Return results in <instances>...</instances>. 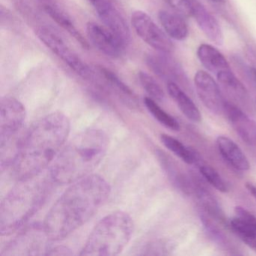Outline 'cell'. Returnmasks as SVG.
I'll list each match as a JSON object with an SVG mask.
<instances>
[{
  "label": "cell",
  "instance_id": "6da1fadb",
  "mask_svg": "<svg viewBox=\"0 0 256 256\" xmlns=\"http://www.w3.org/2000/svg\"><path fill=\"white\" fill-rule=\"evenodd\" d=\"M108 182L90 174L73 182L48 212L43 227L49 239L66 238L92 218L110 196Z\"/></svg>",
  "mask_w": 256,
  "mask_h": 256
},
{
  "label": "cell",
  "instance_id": "7a4b0ae2",
  "mask_svg": "<svg viewBox=\"0 0 256 256\" xmlns=\"http://www.w3.org/2000/svg\"><path fill=\"white\" fill-rule=\"evenodd\" d=\"M70 121L60 112L46 115L22 137L13 161L18 180L34 178L53 162L64 148L70 133Z\"/></svg>",
  "mask_w": 256,
  "mask_h": 256
},
{
  "label": "cell",
  "instance_id": "3957f363",
  "mask_svg": "<svg viewBox=\"0 0 256 256\" xmlns=\"http://www.w3.org/2000/svg\"><path fill=\"white\" fill-rule=\"evenodd\" d=\"M109 139L101 130H84L64 146L49 172L54 184H72L89 176L100 164L108 149Z\"/></svg>",
  "mask_w": 256,
  "mask_h": 256
},
{
  "label": "cell",
  "instance_id": "277c9868",
  "mask_svg": "<svg viewBox=\"0 0 256 256\" xmlns=\"http://www.w3.org/2000/svg\"><path fill=\"white\" fill-rule=\"evenodd\" d=\"M19 180L0 206V233L8 236L25 226L41 209L54 184L48 174Z\"/></svg>",
  "mask_w": 256,
  "mask_h": 256
},
{
  "label": "cell",
  "instance_id": "5b68a950",
  "mask_svg": "<svg viewBox=\"0 0 256 256\" xmlns=\"http://www.w3.org/2000/svg\"><path fill=\"white\" fill-rule=\"evenodd\" d=\"M133 230L134 223L127 212L116 211L108 214L96 224L80 256H118L130 242Z\"/></svg>",
  "mask_w": 256,
  "mask_h": 256
},
{
  "label": "cell",
  "instance_id": "8992f818",
  "mask_svg": "<svg viewBox=\"0 0 256 256\" xmlns=\"http://www.w3.org/2000/svg\"><path fill=\"white\" fill-rule=\"evenodd\" d=\"M26 119V109L24 104L14 97H2L0 101V150L1 169L4 170L12 164L22 138L18 140V134L24 126Z\"/></svg>",
  "mask_w": 256,
  "mask_h": 256
},
{
  "label": "cell",
  "instance_id": "52a82bcc",
  "mask_svg": "<svg viewBox=\"0 0 256 256\" xmlns=\"http://www.w3.org/2000/svg\"><path fill=\"white\" fill-rule=\"evenodd\" d=\"M37 38L60 59L62 60L71 70L84 79L92 77V71L86 62L72 50L68 44L52 28L47 26H40L36 28Z\"/></svg>",
  "mask_w": 256,
  "mask_h": 256
},
{
  "label": "cell",
  "instance_id": "ba28073f",
  "mask_svg": "<svg viewBox=\"0 0 256 256\" xmlns=\"http://www.w3.org/2000/svg\"><path fill=\"white\" fill-rule=\"evenodd\" d=\"M50 241L42 224H32L6 246L0 256H46Z\"/></svg>",
  "mask_w": 256,
  "mask_h": 256
},
{
  "label": "cell",
  "instance_id": "9c48e42d",
  "mask_svg": "<svg viewBox=\"0 0 256 256\" xmlns=\"http://www.w3.org/2000/svg\"><path fill=\"white\" fill-rule=\"evenodd\" d=\"M132 25L137 35L148 46L162 54L172 53L174 44L170 37L144 12L132 14Z\"/></svg>",
  "mask_w": 256,
  "mask_h": 256
},
{
  "label": "cell",
  "instance_id": "30bf717a",
  "mask_svg": "<svg viewBox=\"0 0 256 256\" xmlns=\"http://www.w3.org/2000/svg\"><path fill=\"white\" fill-rule=\"evenodd\" d=\"M194 83L196 92L204 106L212 113H224L226 101L212 76L206 72L199 70L194 74Z\"/></svg>",
  "mask_w": 256,
  "mask_h": 256
},
{
  "label": "cell",
  "instance_id": "8fae6325",
  "mask_svg": "<svg viewBox=\"0 0 256 256\" xmlns=\"http://www.w3.org/2000/svg\"><path fill=\"white\" fill-rule=\"evenodd\" d=\"M90 1L106 28L115 34L124 44H128L131 38L130 28L112 0Z\"/></svg>",
  "mask_w": 256,
  "mask_h": 256
},
{
  "label": "cell",
  "instance_id": "7c38bea8",
  "mask_svg": "<svg viewBox=\"0 0 256 256\" xmlns=\"http://www.w3.org/2000/svg\"><path fill=\"white\" fill-rule=\"evenodd\" d=\"M86 35L94 47L110 58H119L126 46L112 31L95 22H89L86 25Z\"/></svg>",
  "mask_w": 256,
  "mask_h": 256
},
{
  "label": "cell",
  "instance_id": "4fadbf2b",
  "mask_svg": "<svg viewBox=\"0 0 256 256\" xmlns=\"http://www.w3.org/2000/svg\"><path fill=\"white\" fill-rule=\"evenodd\" d=\"M224 114L235 132L250 146L256 145V122L233 103L226 102Z\"/></svg>",
  "mask_w": 256,
  "mask_h": 256
},
{
  "label": "cell",
  "instance_id": "5bb4252c",
  "mask_svg": "<svg viewBox=\"0 0 256 256\" xmlns=\"http://www.w3.org/2000/svg\"><path fill=\"white\" fill-rule=\"evenodd\" d=\"M235 216L229 221L234 233L248 247L256 250V216L242 206L234 208Z\"/></svg>",
  "mask_w": 256,
  "mask_h": 256
},
{
  "label": "cell",
  "instance_id": "9a60e30c",
  "mask_svg": "<svg viewBox=\"0 0 256 256\" xmlns=\"http://www.w3.org/2000/svg\"><path fill=\"white\" fill-rule=\"evenodd\" d=\"M192 17L194 18L200 30L206 38L217 46L224 42V36L216 19L197 0H192Z\"/></svg>",
  "mask_w": 256,
  "mask_h": 256
},
{
  "label": "cell",
  "instance_id": "2e32d148",
  "mask_svg": "<svg viewBox=\"0 0 256 256\" xmlns=\"http://www.w3.org/2000/svg\"><path fill=\"white\" fill-rule=\"evenodd\" d=\"M164 55L150 54L146 58V64L156 74L168 82H184L187 79L181 67L176 62Z\"/></svg>",
  "mask_w": 256,
  "mask_h": 256
},
{
  "label": "cell",
  "instance_id": "e0dca14e",
  "mask_svg": "<svg viewBox=\"0 0 256 256\" xmlns=\"http://www.w3.org/2000/svg\"><path fill=\"white\" fill-rule=\"evenodd\" d=\"M216 145L222 158L234 168L240 172H246L250 168L248 158L233 140L220 136L217 138Z\"/></svg>",
  "mask_w": 256,
  "mask_h": 256
},
{
  "label": "cell",
  "instance_id": "ac0fdd59",
  "mask_svg": "<svg viewBox=\"0 0 256 256\" xmlns=\"http://www.w3.org/2000/svg\"><path fill=\"white\" fill-rule=\"evenodd\" d=\"M200 64L216 78L232 72L230 65L222 54L210 44H202L197 50Z\"/></svg>",
  "mask_w": 256,
  "mask_h": 256
},
{
  "label": "cell",
  "instance_id": "d6986e66",
  "mask_svg": "<svg viewBox=\"0 0 256 256\" xmlns=\"http://www.w3.org/2000/svg\"><path fill=\"white\" fill-rule=\"evenodd\" d=\"M167 90L172 100L187 119L193 122H200L202 114L200 110L178 84L168 82L167 84Z\"/></svg>",
  "mask_w": 256,
  "mask_h": 256
},
{
  "label": "cell",
  "instance_id": "ffe728a7",
  "mask_svg": "<svg viewBox=\"0 0 256 256\" xmlns=\"http://www.w3.org/2000/svg\"><path fill=\"white\" fill-rule=\"evenodd\" d=\"M158 20L167 35L173 40L184 41L188 36V29L184 16L176 12L162 10Z\"/></svg>",
  "mask_w": 256,
  "mask_h": 256
},
{
  "label": "cell",
  "instance_id": "44dd1931",
  "mask_svg": "<svg viewBox=\"0 0 256 256\" xmlns=\"http://www.w3.org/2000/svg\"><path fill=\"white\" fill-rule=\"evenodd\" d=\"M156 154L162 167L167 174L172 184L182 192H190L192 185L190 184L184 172L178 167V164L162 151L158 150Z\"/></svg>",
  "mask_w": 256,
  "mask_h": 256
},
{
  "label": "cell",
  "instance_id": "7402d4cb",
  "mask_svg": "<svg viewBox=\"0 0 256 256\" xmlns=\"http://www.w3.org/2000/svg\"><path fill=\"white\" fill-rule=\"evenodd\" d=\"M44 11L59 26L72 36L84 49L89 50V42L79 32L74 24L62 11L58 10L56 7L49 5L44 6Z\"/></svg>",
  "mask_w": 256,
  "mask_h": 256
},
{
  "label": "cell",
  "instance_id": "603a6c76",
  "mask_svg": "<svg viewBox=\"0 0 256 256\" xmlns=\"http://www.w3.org/2000/svg\"><path fill=\"white\" fill-rule=\"evenodd\" d=\"M162 144L176 156L188 164L199 162V156L193 150L190 149L178 139L168 134H162L160 136Z\"/></svg>",
  "mask_w": 256,
  "mask_h": 256
},
{
  "label": "cell",
  "instance_id": "cb8c5ba5",
  "mask_svg": "<svg viewBox=\"0 0 256 256\" xmlns=\"http://www.w3.org/2000/svg\"><path fill=\"white\" fill-rule=\"evenodd\" d=\"M144 102L148 112L163 126L172 130V131H179L180 128L179 122L174 116L168 114L166 110H163L158 106L156 101L152 100L150 97H145Z\"/></svg>",
  "mask_w": 256,
  "mask_h": 256
},
{
  "label": "cell",
  "instance_id": "d4e9b609",
  "mask_svg": "<svg viewBox=\"0 0 256 256\" xmlns=\"http://www.w3.org/2000/svg\"><path fill=\"white\" fill-rule=\"evenodd\" d=\"M220 84L229 92L232 94L236 98L245 100L248 96V92L245 86L236 78L233 72L226 73L217 78Z\"/></svg>",
  "mask_w": 256,
  "mask_h": 256
},
{
  "label": "cell",
  "instance_id": "484cf974",
  "mask_svg": "<svg viewBox=\"0 0 256 256\" xmlns=\"http://www.w3.org/2000/svg\"><path fill=\"white\" fill-rule=\"evenodd\" d=\"M101 72L102 73L108 82L110 84V86L116 90L120 95L121 94L125 98L126 102L127 101L131 104V106H136V95L125 83H124L114 73L107 68H101Z\"/></svg>",
  "mask_w": 256,
  "mask_h": 256
},
{
  "label": "cell",
  "instance_id": "4316f807",
  "mask_svg": "<svg viewBox=\"0 0 256 256\" xmlns=\"http://www.w3.org/2000/svg\"><path fill=\"white\" fill-rule=\"evenodd\" d=\"M198 168L204 179L216 190L221 192H227L228 191L229 187L227 182L214 168L209 164H200Z\"/></svg>",
  "mask_w": 256,
  "mask_h": 256
},
{
  "label": "cell",
  "instance_id": "83f0119b",
  "mask_svg": "<svg viewBox=\"0 0 256 256\" xmlns=\"http://www.w3.org/2000/svg\"><path fill=\"white\" fill-rule=\"evenodd\" d=\"M138 79L142 88L149 95V97L156 102H162L164 100V91L152 76L148 73L140 72Z\"/></svg>",
  "mask_w": 256,
  "mask_h": 256
},
{
  "label": "cell",
  "instance_id": "f1b7e54d",
  "mask_svg": "<svg viewBox=\"0 0 256 256\" xmlns=\"http://www.w3.org/2000/svg\"><path fill=\"white\" fill-rule=\"evenodd\" d=\"M196 190L197 192L198 197L204 206L208 210L211 214H214L216 216H218L220 218H222L223 216L220 210V208H218L216 202L211 196L210 193L200 185H198Z\"/></svg>",
  "mask_w": 256,
  "mask_h": 256
},
{
  "label": "cell",
  "instance_id": "f546056e",
  "mask_svg": "<svg viewBox=\"0 0 256 256\" xmlns=\"http://www.w3.org/2000/svg\"><path fill=\"white\" fill-rule=\"evenodd\" d=\"M175 12L184 17H192V0H164Z\"/></svg>",
  "mask_w": 256,
  "mask_h": 256
},
{
  "label": "cell",
  "instance_id": "4dcf8cb0",
  "mask_svg": "<svg viewBox=\"0 0 256 256\" xmlns=\"http://www.w3.org/2000/svg\"><path fill=\"white\" fill-rule=\"evenodd\" d=\"M72 252L70 248L64 246H53L50 245L48 250L46 256H71Z\"/></svg>",
  "mask_w": 256,
  "mask_h": 256
},
{
  "label": "cell",
  "instance_id": "1f68e13d",
  "mask_svg": "<svg viewBox=\"0 0 256 256\" xmlns=\"http://www.w3.org/2000/svg\"><path fill=\"white\" fill-rule=\"evenodd\" d=\"M246 187L248 192L252 196L254 200H256V186L253 185L251 182H246Z\"/></svg>",
  "mask_w": 256,
  "mask_h": 256
},
{
  "label": "cell",
  "instance_id": "d6a6232c",
  "mask_svg": "<svg viewBox=\"0 0 256 256\" xmlns=\"http://www.w3.org/2000/svg\"><path fill=\"white\" fill-rule=\"evenodd\" d=\"M211 2H216V4H223L226 0H210Z\"/></svg>",
  "mask_w": 256,
  "mask_h": 256
},
{
  "label": "cell",
  "instance_id": "836d02e7",
  "mask_svg": "<svg viewBox=\"0 0 256 256\" xmlns=\"http://www.w3.org/2000/svg\"><path fill=\"white\" fill-rule=\"evenodd\" d=\"M252 73L253 76H254V78H256V68H252Z\"/></svg>",
  "mask_w": 256,
  "mask_h": 256
}]
</instances>
